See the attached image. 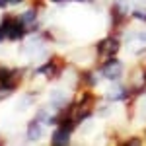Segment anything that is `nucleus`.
Here are the masks:
<instances>
[{"instance_id": "nucleus-10", "label": "nucleus", "mask_w": 146, "mask_h": 146, "mask_svg": "<svg viewBox=\"0 0 146 146\" xmlns=\"http://www.w3.org/2000/svg\"><path fill=\"white\" fill-rule=\"evenodd\" d=\"M131 18H133V20H138V22H144V23H146V10H140V8L131 10Z\"/></svg>"}, {"instance_id": "nucleus-6", "label": "nucleus", "mask_w": 146, "mask_h": 146, "mask_svg": "<svg viewBox=\"0 0 146 146\" xmlns=\"http://www.w3.org/2000/svg\"><path fill=\"white\" fill-rule=\"evenodd\" d=\"M37 18H39V8L37 6H31V8H27L25 12L20 14V20L25 23V27L29 29V33H33L39 29V22H37Z\"/></svg>"}, {"instance_id": "nucleus-9", "label": "nucleus", "mask_w": 146, "mask_h": 146, "mask_svg": "<svg viewBox=\"0 0 146 146\" xmlns=\"http://www.w3.org/2000/svg\"><path fill=\"white\" fill-rule=\"evenodd\" d=\"M142 142H146V138H142V136H129V138L121 140V144L125 146H140Z\"/></svg>"}, {"instance_id": "nucleus-13", "label": "nucleus", "mask_w": 146, "mask_h": 146, "mask_svg": "<svg viewBox=\"0 0 146 146\" xmlns=\"http://www.w3.org/2000/svg\"><path fill=\"white\" fill-rule=\"evenodd\" d=\"M49 2H55V4H62V2H66V0H49Z\"/></svg>"}, {"instance_id": "nucleus-7", "label": "nucleus", "mask_w": 146, "mask_h": 146, "mask_svg": "<svg viewBox=\"0 0 146 146\" xmlns=\"http://www.w3.org/2000/svg\"><path fill=\"white\" fill-rule=\"evenodd\" d=\"M41 121L39 119H31L27 123V131H25V136H27V142H37L41 136H43V127H41Z\"/></svg>"}, {"instance_id": "nucleus-8", "label": "nucleus", "mask_w": 146, "mask_h": 146, "mask_svg": "<svg viewBox=\"0 0 146 146\" xmlns=\"http://www.w3.org/2000/svg\"><path fill=\"white\" fill-rule=\"evenodd\" d=\"M70 131L62 129V127H56L51 135V144L53 146H64V144H70Z\"/></svg>"}, {"instance_id": "nucleus-11", "label": "nucleus", "mask_w": 146, "mask_h": 146, "mask_svg": "<svg viewBox=\"0 0 146 146\" xmlns=\"http://www.w3.org/2000/svg\"><path fill=\"white\" fill-rule=\"evenodd\" d=\"M133 37H135V39L138 41V43H142V45H146V31H136V33L133 35Z\"/></svg>"}, {"instance_id": "nucleus-2", "label": "nucleus", "mask_w": 146, "mask_h": 146, "mask_svg": "<svg viewBox=\"0 0 146 146\" xmlns=\"http://www.w3.org/2000/svg\"><path fill=\"white\" fill-rule=\"evenodd\" d=\"M64 70H66V60H64L62 56H51V58H49L47 62H43L35 72H37L39 76H43L45 80H56V78H60V76L64 74Z\"/></svg>"}, {"instance_id": "nucleus-1", "label": "nucleus", "mask_w": 146, "mask_h": 146, "mask_svg": "<svg viewBox=\"0 0 146 146\" xmlns=\"http://www.w3.org/2000/svg\"><path fill=\"white\" fill-rule=\"evenodd\" d=\"M0 25L4 27L8 41H22L23 37L29 33V29L25 27V23L20 20L18 14H8V12L2 14V18H0Z\"/></svg>"}, {"instance_id": "nucleus-4", "label": "nucleus", "mask_w": 146, "mask_h": 146, "mask_svg": "<svg viewBox=\"0 0 146 146\" xmlns=\"http://www.w3.org/2000/svg\"><path fill=\"white\" fill-rule=\"evenodd\" d=\"M100 74H101V78L109 80V82H119L125 74V64L117 56H111V58L103 60L100 64Z\"/></svg>"}, {"instance_id": "nucleus-5", "label": "nucleus", "mask_w": 146, "mask_h": 146, "mask_svg": "<svg viewBox=\"0 0 146 146\" xmlns=\"http://www.w3.org/2000/svg\"><path fill=\"white\" fill-rule=\"evenodd\" d=\"M127 86L133 90L135 96H140L146 92V64H138L135 66L129 74H127Z\"/></svg>"}, {"instance_id": "nucleus-3", "label": "nucleus", "mask_w": 146, "mask_h": 146, "mask_svg": "<svg viewBox=\"0 0 146 146\" xmlns=\"http://www.w3.org/2000/svg\"><path fill=\"white\" fill-rule=\"evenodd\" d=\"M119 51H121V39H119L117 33L107 35L105 39H101L100 43H96V55L100 56L101 62L107 60V58H111V56H117Z\"/></svg>"}, {"instance_id": "nucleus-12", "label": "nucleus", "mask_w": 146, "mask_h": 146, "mask_svg": "<svg viewBox=\"0 0 146 146\" xmlns=\"http://www.w3.org/2000/svg\"><path fill=\"white\" fill-rule=\"evenodd\" d=\"M6 39H8V37H6V31H4V27L0 25V45H2V43H4Z\"/></svg>"}]
</instances>
